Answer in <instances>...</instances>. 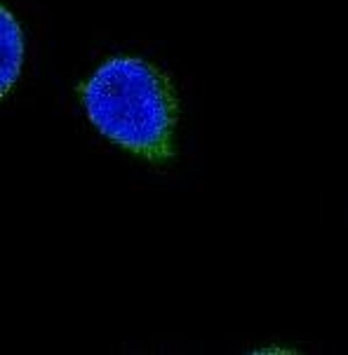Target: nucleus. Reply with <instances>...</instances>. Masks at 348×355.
Instances as JSON below:
<instances>
[{"label": "nucleus", "mask_w": 348, "mask_h": 355, "mask_svg": "<svg viewBox=\"0 0 348 355\" xmlns=\"http://www.w3.org/2000/svg\"><path fill=\"white\" fill-rule=\"evenodd\" d=\"M87 120L116 146L148 162L174 158L179 97L172 78L139 57H113L78 87Z\"/></svg>", "instance_id": "1"}, {"label": "nucleus", "mask_w": 348, "mask_h": 355, "mask_svg": "<svg viewBox=\"0 0 348 355\" xmlns=\"http://www.w3.org/2000/svg\"><path fill=\"white\" fill-rule=\"evenodd\" d=\"M24 64V33L15 15L0 3V99L17 85Z\"/></svg>", "instance_id": "2"}]
</instances>
